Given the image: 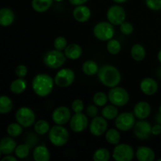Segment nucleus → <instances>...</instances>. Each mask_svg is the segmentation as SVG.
<instances>
[{"instance_id":"f257e3e1","label":"nucleus","mask_w":161,"mask_h":161,"mask_svg":"<svg viewBox=\"0 0 161 161\" xmlns=\"http://www.w3.org/2000/svg\"><path fill=\"white\" fill-rule=\"evenodd\" d=\"M97 77L102 85L113 88L120 83L122 76L119 69L112 64H105L99 69Z\"/></svg>"},{"instance_id":"f03ea898","label":"nucleus","mask_w":161,"mask_h":161,"mask_svg":"<svg viewBox=\"0 0 161 161\" xmlns=\"http://www.w3.org/2000/svg\"><path fill=\"white\" fill-rule=\"evenodd\" d=\"M54 84V80L50 75L46 73H39L33 78L31 87L36 95L43 97L52 92Z\"/></svg>"},{"instance_id":"7ed1b4c3","label":"nucleus","mask_w":161,"mask_h":161,"mask_svg":"<svg viewBox=\"0 0 161 161\" xmlns=\"http://www.w3.org/2000/svg\"><path fill=\"white\" fill-rule=\"evenodd\" d=\"M49 140L52 145L57 147H61L67 144L69 140V132L64 125H54L50 127L48 132Z\"/></svg>"},{"instance_id":"20e7f679","label":"nucleus","mask_w":161,"mask_h":161,"mask_svg":"<svg viewBox=\"0 0 161 161\" xmlns=\"http://www.w3.org/2000/svg\"><path fill=\"white\" fill-rule=\"evenodd\" d=\"M67 58L63 51L52 50L47 51L43 56V63L47 68L52 69H58L62 67L65 63Z\"/></svg>"},{"instance_id":"39448f33","label":"nucleus","mask_w":161,"mask_h":161,"mask_svg":"<svg viewBox=\"0 0 161 161\" xmlns=\"http://www.w3.org/2000/svg\"><path fill=\"white\" fill-rule=\"evenodd\" d=\"M93 33L98 40L107 42L113 38L115 34L114 25L108 21L97 22L93 28Z\"/></svg>"},{"instance_id":"423d86ee","label":"nucleus","mask_w":161,"mask_h":161,"mask_svg":"<svg viewBox=\"0 0 161 161\" xmlns=\"http://www.w3.org/2000/svg\"><path fill=\"white\" fill-rule=\"evenodd\" d=\"M108 97L110 103L117 107L125 106L130 100V95L127 90L118 86L111 88L108 93Z\"/></svg>"},{"instance_id":"0eeeda50","label":"nucleus","mask_w":161,"mask_h":161,"mask_svg":"<svg viewBox=\"0 0 161 161\" xmlns=\"http://www.w3.org/2000/svg\"><path fill=\"white\" fill-rule=\"evenodd\" d=\"M75 74L72 69L69 68L61 69L57 72L54 77V83L58 87L66 88L70 86L74 83Z\"/></svg>"},{"instance_id":"6e6552de","label":"nucleus","mask_w":161,"mask_h":161,"mask_svg":"<svg viewBox=\"0 0 161 161\" xmlns=\"http://www.w3.org/2000/svg\"><path fill=\"white\" fill-rule=\"evenodd\" d=\"M15 118L17 122L25 128L31 127L36 123V114L34 111L28 107L18 108L16 112Z\"/></svg>"},{"instance_id":"1a4fd4ad","label":"nucleus","mask_w":161,"mask_h":161,"mask_svg":"<svg viewBox=\"0 0 161 161\" xmlns=\"http://www.w3.org/2000/svg\"><path fill=\"white\" fill-rule=\"evenodd\" d=\"M136 123V117L133 113H119L115 119V126L120 131H129L131 130Z\"/></svg>"},{"instance_id":"9d476101","label":"nucleus","mask_w":161,"mask_h":161,"mask_svg":"<svg viewBox=\"0 0 161 161\" xmlns=\"http://www.w3.org/2000/svg\"><path fill=\"white\" fill-rule=\"evenodd\" d=\"M135 156L133 147L125 143L116 145L113 152V158L116 161H130Z\"/></svg>"},{"instance_id":"9b49d317","label":"nucleus","mask_w":161,"mask_h":161,"mask_svg":"<svg viewBox=\"0 0 161 161\" xmlns=\"http://www.w3.org/2000/svg\"><path fill=\"white\" fill-rule=\"evenodd\" d=\"M126 16L125 9L119 5H113L106 13L107 20L113 25H120L126 20Z\"/></svg>"},{"instance_id":"f8f14e48","label":"nucleus","mask_w":161,"mask_h":161,"mask_svg":"<svg viewBox=\"0 0 161 161\" xmlns=\"http://www.w3.org/2000/svg\"><path fill=\"white\" fill-rule=\"evenodd\" d=\"M71 130L75 133H81L84 131L89 126V119L87 116L83 113H75L69 120Z\"/></svg>"},{"instance_id":"ddd939ff","label":"nucleus","mask_w":161,"mask_h":161,"mask_svg":"<svg viewBox=\"0 0 161 161\" xmlns=\"http://www.w3.org/2000/svg\"><path fill=\"white\" fill-rule=\"evenodd\" d=\"M90 132L95 137H100L105 135L108 130V122L103 116H97L92 118L91 124H89Z\"/></svg>"},{"instance_id":"4468645a","label":"nucleus","mask_w":161,"mask_h":161,"mask_svg":"<svg viewBox=\"0 0 161 161\" xmlns=\"http://www.w3.org/2000/svg\"><path fill=\"white\" fill-rule=\"evenodd\" d=\"M135 136L139 140H147L152 135V126L146 119H139L133 127Z\"/></svg>"},{"instance_id":"2eb2a0df","label":"nucleus","mask_w":161,"mask_h":161,"mask_svg":"<svg viewBox=\"0 0 161 161\" xmlns=\"http://www.w3.org/2000/svg\"><path fill=\"white\" fill-rule=\"evenodd\" d=\"M71 117V110L64 105L56 108L52 113V119L58 125H65L69 122Z\"/></svg>"},{"instance_id":"dca6fc26","label":"nucleus","mask_w":161,"mask_h":161,"mask_svg":"<svg viewBox=\"0 0 161 161\" xmlns=\"http://www.w3.org/2000/svg\"><path fill=\"white\" fill-rule=\"evenodd\" d=\"M152 108L149 102L142 101L135 104L133 109V113L138 119H146L150 116Z\"/></svg>"},{"instance_id":"f3484780","label":"nucleus","mask_w":161,"mask_h":161,"mask_svg":"<svg viewBox=\"0 0 161 161\" xmlns=\"http://www.w3.org/2000/svg\"><path fill=\"white\" fill-rule=\"evenodd\" d=\"M158 83L151 77L144 78L140 83V90L144 94L147 96H152L158 91Z\"/></svg>"},{"instance_id":"a211bd4d","label":"nucleus","mask_w":161,"mask_h":161,"mask_svg":"<svg viewBox=\"0 0 161 161\" xmlns=\"http://www.w3.org/2000/svg\"><path fill=\"white\" fill-rule=\"evenodd\" d=\"M73 18L80 23L88 21L91 17V11L88 6L85 5L76 6L72 11Z\"/></svg>"},{"instance_id":"6ab92c4d","label":"nucleus","mask_w":161,"mask_h":161,"mask_svg":"<svg viewBox=\"0 0 161 161\" xmlns=\"http://www.w3.org/2000/svg\"><path fill=\"white\" fill-rule=\"evenodd\" d=\"M135 157L139 161H153L156 159V153L152 148L142 146L137 149Z\"/></svg>"},{"instance_id":"aec40b11","label":"nucleus","mask_w":161,"mask_h":161,"mask_svg":"<svg viewBox=\"0 0 161 161\" xmlns=\"http://www.w3.org/2000/svg\"><path fill=\"white\" fill-rule=\"evenodd\" d=\"M17 143L13 137H5L0 140V150L4 155H9L15 151Z\"/></svg>"},{"instance_id":"412c9836","label":"nucleus","mask_w":161,"mask_h":161,"mask_svg":"<svg viewBox=\"0 0 161 161\" xmlns=\"http://www.w3.org/2000/svg\"><path fill=\"white\" fill-rule=\"evenodd\" d=\"M64 53L68 59L77 60L83 54V48L77 43H71L64 49Z\"/></svg>"},{"instance_id":"4be33fe9","label":"nucleus","mask_w":161,"mask_h":161,"mask_svg":"<svg viewBox=\"0 0 161 161\" xmlns=\"http://www.w3.org/2000/svg\"><path fill=\"white\" fill-rule=\"evenodd\" d=\"M15 20V14L14 11L9 8H1L0 9V25L7 27L12 25Z\"/></svg>"},{"instance_id":"5701e85b","label":"nucleus","mask_w":161,"mask_h":161,"mask_svg":"<svg viewBox=\"0 0 161 161\" xmlns=\"http://www.w3.org/2000/svg\"><path fill=\"white\" fill-rule=\"evenodd\" d=\"M32 157L35 161H48L50 159V153L47 146L41 145L35 148Z\"/></svg>"},{"instance_id":"b1692460","label":"nucleus","mask_w":161,"mask_h":161,"mask_svg":"<svg viewBox=\"0 0 161 161\" xmlns=\"http://www.w3.org/2000/svg\"><path fill=\"white\" fill-rule=\"evenodd\" d=\"M130 56L135 61H142L146 57V49L142 44H135L130 50Z\"/></svg>"},{"instance_id":"393cba45","label":"nucleus","mask_w":161,"mask_h":161,"mask_svg":"<svg viewBox=\"0 0 161 161\" xmlns=\"http://www.w3.org/2000/svg\"><path fill=\"white\" fill-rule=\"evenodd\" d=\"M53 0H31V7L36 12H47L53 4Z\"/></svg>"},{"instance_id":"a878e982","label":"nucleus","mask_w":161,"mask_h":161,"mask_svg":"<svg viewBox=\"0 0 161 161\" xmlns=\"http://www.w3.org/2000/svg\"><path fill=\"white\" fill-rule=\"evenodd\" d=\"M99 69L100 68H99L98 64L93 60H87V61H84L83 66H82V70H83V73L89 76L97 74Z\"/></svg>"},{"instance_id":"bb28decb","label":"nucleus","mask_w":161,"mask_h":161,"mask_svg":"<svg viewBox=\"0 0 161 161\" xmlns=\"http://www.w3.org/2000/svg\"><path fill=\"white\" fill-rule=\"evenodd\" d=\"M119 115V110L118 107L113 105H106L103 107L102 110V116L107 120H112L115 119Z\"/></svg>"},{"instance_id":"cd10ccee","label":"nucleus","mask_w":161,"mask_h":161,"mask_svg":"<svg viewBox=\"0 0 161 161\" xmlns=\"http://www.w3.org/2000/svg\"><path fill=\"white\" fill-rule=\"evenodd\" d=\"M105 136L107 142L109 143L110 145L116 146L120 142V133H119V130L117 128H111L107 130L105 134Z\"/></svg>"},{"instance_id":"c85d7f7f","label":"nucleus","mask_w":161,"mask_h":161,"mask_svg":"<svg viewBox=\"0 0 161 161\" xmlns=\"http://www.w3.org/2000/svg\"><path fill=\"white\" fill-rule=\"evenodd\" d=\"M27 88V81L24 78H18L14 80L10 84L11 92L16 94H20L25 92Z\"/></svg>"},{"instance_id":"c756f323","label":"nucleus","mask_w":161,"mask_h":161,"mask_svg":"<svg viewBox=\"0 0 161 161\" xmlns=\"http://www.w3.org/2000/svg\"><path fill=\"white\" fill-rule=\"evenodd\" d=\"M50 125L45 119H39L34 124V130L37 135H44L50 131Z\"/></svg>"},{"instance_id":"7c9ffc66","label":"nucleus","mask_w":161,"mask_h":161,"mask_svg":"<svg viewBox=\"0 0 161 161\" xmlns=\"http://www.w3.org/2000/svg\"><path fill=\"white\" fill-rule=\"evenodd\" d=\"M13 102L9 97L5 95L0 96V114H6L12 111Z\"/></svg>"},{"instance_id":"2f4dec72","label":"nucleus","mask_w":161,"mask_h":161,"mask_svg":"<svg viewBox=\"0 0 161 161\" xmlns=\"http://www.w3.org/2000/svg\"><path fill=\"white\" fill-rule=\"evenodd\" d=\"M121 49H122V46H121V43L117 40V39H111L108 41H107L106 50L110 54H119V52L121 51Z\"/></svg>"},{"instance_id":"473e14b6","label":"nucleus","mask_w":161,"mask_h":161,"mask_svg":"<svg viewBox=\"0 0 161 161\" xmlns=\"http://www.w3.org/2000/svg\"><path fill=\"white\" fill-rule=\"evenodd\" d=\"M110 153L105 148H99L94 151L93 160L94 161H108L110 159Z\"/></svg>"},{"instance_id":"72a5a7b5","label":"nucleus","mask_w":161,"mask_h":161,"mask_svg":"<svg viewBox=\"0 0 161 161\" xmlns=\"http://www.w3.org/2000/svg\"><path fill=\"white\" fill-rule=\"evenodd\" d=\"M108 101V94L102 91L96 92L93 96V102L98 107H104L105 105H106Z\"/></svg>"},{"instance_id":"f704fd0d","label":"nucleus","mask_w":161,"mask_h":161,"mask_svg":"<svg viewBox=\"0 0 161 161\" xmlns=\"http://www.w3.org/2000/svg\"><path fill=\"white\" fill-rule=\"evenodd\" d=\"M23 128L24 127L19 123H12L7 127V133L9 136L17 138L22 134Z\"/></svg>"},{"instance_id":"c9c22d12","label":"nucleus","mask_w":161,"mask_h":161,"mask_svg":"<svg viewBox=\"0 0 161 161\" xmlns=\"http://www.w3.org/2000/svg\"><path fill=\"white\" fill-rule=\"evenodd\" d=\"M14 152L18 159H25L30 153V146L28 144H20L17 146Z\"/></svg>"},{"instance_id":"e433bc0d","label":"nucleus","mask_w":161,"mask_h":161,"mask_svg":"<svg viewBox=\"0 0 161 161\" xmlns=\"http://www.w3.org/2000/svg\"><path fill=\"white\" fill-rule=\"evenodd\" d=\"M68 45L69 44H68L67 39L64 36H58L53 41V47H54V49L60 50V51L64 50V49L67 47Z\"/></svg>"},{"instance_id":"4c0bfd02","label":"nucleus","mask_w":161,"mask_h":161,"mask_svg":"<svg viewBox=\"0 0 161 161\" xmlns=\"http://www.w3.org/2000/svg\"><path fill=\"white\" fill-rule=\"evenodd\" d=\"M119 30L122 34L125 35V36H130L133 33L134 26L130 22L125 20L119 25Z\"/></svg>"},{"instance_id":"58836bf2","label":"nucleus","mask_w":161,"mask_h":161,"mask_svg":"<svg viewBox=\"0 0 161 161\" xmlns=\"http://www.w3.org/2000/svg\"><path fill=\"white\" fill-rule=\"evenodd\" d=\"M72 109L74 113H83L84 110V103L81 99H75L72 103Z\"/></svg>"},{"instance_id":"ea45409f","label":"nucleus","mask_w":161,"mask_h":161,"mask_svg":"<svg viewBox=\"0 0 161 161\" xmlns=\"http://www.w3.org/2000/svg\"><path fill=\"white\" fill-rule=\"evenodd\" d=\"M146 6L153 11H159L161 9V0H145Z\"/></svg>"},{"instance_id":"a19ab883","label":"nucleus","mask_w":161,"mask_h":161,"mask_svg":"<svg viewBox=\"0 0 161 161\" xmlns=\"http://www.w3.org/2000/svg\"><path fill=\"white\" fill-rule=\"evenodd\" d=\"M98 106L95 105V104H91L89 105L86 108H85V112H86V115L91 118H94L97 116L98 114Z\"/></svg>"},{"instance_id":"79ce46f5","label":"nucleus","mask_w":161,"mask_h":161,"mask_svg":"<svg viewBox=\"0 0 161 161\" xmlns=\"http://www.w3.org/2000/svg\"><path fill=\"white\" fill-rule=\"evenodd\" d=\"M15 72L18 78H25L28 74V69L25 64H20L16 68Z\"/></svg>"},{"instance_id":"37998d69","label":"nucleus","mask_w":161,"mask_h":161,"mask_svg":"<svg viewBox=\"0 0 161 161\" xmlns=\"http://www.w3.org/2000/svg\"><path fill=\"white\" fill-rule=\"evenodd\" d=\"M161 134V124H157L152 127V135L157 136Z\"/></svg>"},{"instance_id":"c03bdc74","label":"nucleus","mask_w":161,"mask_h":161,"mask_svg":"<svg viewBox=\"0 0 161 161\" xmlns=\"http://www.w3.org/2000/svg\"><path fill=\"white\" fill-rule=\"evenodd\" d=\"M88 0H69V3L73 6H80V5H84Z\"/></svg>"},{"instance_id":"a18cd8bd","label":"nucleus","mask_w":161,"mask_h":161,"mask_svg":"<svg viewBox=\"0 0 161 161\" xmlns=\"http://www.w3.org/2000/svg\"><path fill=\"white\" fill-rule=\"evenodd\" d=\"M17 157H14V156H11L10 154L9 155H6V157H3L2 159V161H17Z\"/></svg>"},{"instance_id":"49530a36","label":"nucleus","mask_w":161,"mask_h":161,"mask_svg":"<svg viewBox=\"0 0 161 161\" xmlns=\"http://www.w3.org/2000/svg\"><path fill=\"white\" fill-rule=\"evenodd\" d=\"M115 3H117V4H121V3H125L127 0H113Z\"/></svg>"},{"instance_id":"de8ad7c7","label":"nucleus","mask_w":161,"mask_h":161,"mask_svg":"<svg viewBox=\"0 0 161 161\" xmlns=\"http://www.w3.org/2000/svg\"><path fill=\"white\" fill-rule=\"evenodd\" d=\"M157 122H158V124H161V114L160 113H159V115H157Z\"/></svg>"},{"instance_id":"09e8293b","label":"nucleus","mask_w":161,"mask_h":161,"mask_svg":"<svg viewBox=\"0 0 161 161\" xmlns=\"http://www.w3.org/2000/svg\"><path fill=\"white\" fill-rule=\"evenodd\" d=\"M157 58H158V61H160V63L161 64V49L159 50L158 54H157Z\"/></svg>"},{"instance_id":"8fccbe9b","label":"nucleus","mask_w":161,"mask_h":161,"mask_svg":"<svg viewBox=\"0 0 161 161\" xmlns=\"http://www.w3.org/2000/svg\"><path fill=\"white\" fill-rule=\"evenodd\" d=\"M158 76L161 79V68L160 69H159V70H158Z\"/></svg>"},{"instance_id":"3c124183","label":"nucleus","mask_w":161,"mask_h":161,"mask_svg":"<svg viewBox=\"0 0 161 161\" xmlns=\"http://www.w3.org/2000/svg\"><path fill=\"white\" fill-rule=\"evenodd\" d=\"M159 113H160L161 114V105H160V107H159Z\"/></svg>"},{"instance_id":"603ef678","label":"nucleus","mask_w":161,"mask_h":161,"mask_svg":"<svg viewBox=\"0 0 161 161\" xmlns=\"http://www.w3.org/2000/svg\"><path fill=\"white\" fill-rule=\"evenodd\" d=\"M53 1H56V2H58V3H59V2H62V1H64V0H53Z\"/></svg>"},{"instance_id":"864d4df0","label":"nucleus","mask_w":161,"mask_h":161,"mask_svg":"<svg viewBox=\"0 0 161 161\" xmlns=\"http://www.w3.org/2000/svg\"><path fill=\"white\" fill-rule=\"evenodd\" d=\"M2 153H2V151L0 150V157H1V155H2Z\"/></svg>"},{"instance_id":"5fc2aeb1","label":"nucleus","mask_w":161,"mask_h":161,"mask_svg":"<svg viewBox=\"0 0 161 161\" xmlns=\"http://www.w3.org/2000/svg\"><path fill=\"white\" fill-rule=\"evenodd\" d=\"M158 161H161V158H160V159H158V160H157Z\"/></svg>"},{"instance_id":"6e6d98bb","label":"nucleus","mask_w":161,"mask_h":161,"mask_svg":"<svg viewBox=\"0 0 161 161\" xmlns=\"http://www.w3.org/2000/svg\"><path fill=\"white\" fill-rule=\"evenodd\" d=\"M160 139H161V134H160Z\"/></svg>"}]
</instances>
